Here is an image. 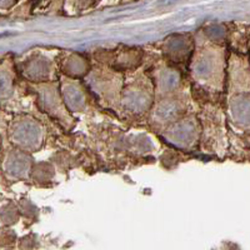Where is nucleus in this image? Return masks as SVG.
<instances>
[{"label": "nucleus", "instance_id": "f257e3e1", "mask_svg": "<svg viewBox=\"0 0 250 250\" xmlns=\"http://www.w3.org/2000/svg\"><path fill=\"white\" fill-rule=\"evenodd\" d=\"M236 120L242 124H250V97L239 98L233 106Z\"/></svg>", "mask_w": 250, "mask_h": 250}]
</instances>
